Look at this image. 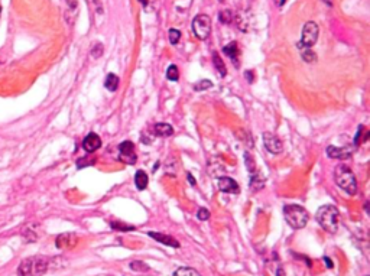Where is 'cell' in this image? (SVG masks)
<instances>
[{"instance_id": "obj_1", "label": "cell", "mask_w": 370, "mask_h": 276, "mask_svg": "<svg viewBox=\"0 0 370 276\" xmlns=\"http://www.w3.org/2000/svg\"><path fill=\"white\" fill-rule=\"evenodd\" d=\"M335 184L338 185L348 196H354L357 193V182L353 171L347 165H338L334 172Z\"/></svg>"}, {"instance_id": "obj_2", "label": "cell", "mask_w": 370, "mask_h": 276, "mask_svg": "<svg viewBox=\"0 0 370 276\" xmlns=\"http://www.w3.org/2000/svg\"><path fill=\"white\" fill-rule=\"evenodd\" d=\"M315 219L324 230L331 233V234H334L338 229L340 214H338V210L334 206H323V207L318 208Z\"/></svg>"}, {"instance_id": "obj_3", "label": "cell", "mask_w": 370, "mask_h": 276, "mask_svg": "<svg viewBox=\"0 0 370 276\" xmlns=\"http://www.w3.org/2000/svg\"><path fill=\"white\" fill-rule=\"evenodd\" d=\"M48 270V260L41 256H34L22 260L19 265V276H42Z\"/></svg>"}, {"instance_id": "obj_4", "label": "cell", "mask_w": 370, "mask_h": 276, "mask_svg": "<svg viewBox=\"0 0 370 276\" xmlns=\"http://www.w3.org/2000/svg\"><path fill=\"white\" fill-rule=\"evenodd\" d=\"M284 216L289 226L295 230L304 229L308 223V213L307 210L301 206H285L284 207Z\"/></svg>"}, {"instance_id": "obj_5", "label": "cell", "mask_w": 370, "mask_h": 276, "mask_svg": "<svg viewBox=\"0 0 370 276\" xmlns=\"http://www.w3.org/2000/svg\"><path fill=\"white\" fill-rule=\"evenodd\" d=\"M193 32L196 35V38L204 41L210 36L211 32V21L207 15H198L193 21Z\"/></svg>"}, {"instance_id": "obj_6", "label": "cell", "mask_w": 370, "mask_h": 276, "mask_svg": "<svg viewBox=\"0 0 370 276\" xmlns=\"http://www.w3.org/2000/svg\"><path fill=\"white\" fill-rule=\"evenodd\" d=\"M318 39V25L315 22H307L302 31L301 42H298V49L311 48Z\"/></svg>"}, {"instance_id": "obj_7", "label": "cell", "mask_w": 370, "mask_h": 276, "mask_svg": "<svg viewBox=\"0 0 370 276\" xmlns=\"http://www.w3.org/2000/svg\"><path fill=\"white\" fill-rule=\"evenodd\" d=\"M119 159L125 162V163H129V165L136 163L138 156H136V152H135V145L130 140L120 143V146H119Z\"/></svg>"}, {"instance_id": "obj_8", "label": "cell", "mask_w": 370, "mask_h": 276, "mask_svg": "<svg viewBox=\"0 0 370 276\" xmlns=\"http://www.w3.org/2000/svg\"><path fill=\"white\" fill-rule=\"evenodd\" d=\"M262 138H263V145H265L266 150H267L269 153H272V155H279V153H282L284 145H282L281 139L278 138L276 135H273V133H270V132H265V133L262 135Z\"/></svg>"}, {"instance_id": "obj_9", "label": "cell", "mask_w": 370, "mask_h": 276, "mask_svg": "<svg viewBox=\"0 0 370 276\" xmlns=\"http://www.w3.org/2000/svg\"><path fill=\"white\" fill-rule=\"evenodd\" d=\"M327 155L331 159H340V161H346L351 156V149L350 148H344V146H328L327 148Z\"/></svg>"}, {"instance_id": "obj_10", "label": "cell", "mask_w": 370, "mask_h": 276, "mask_svg": "<svg viewBox=\"0 0 370 276\" xmlns=\"http://www.w3.org/2000/svg\"><path fill=\"white\" fill-rule=\"evenodd\" d=\"M82 148H84L85 152L92 153V152H96V150L102 148V139L97 133H88L85 136V139L82 140Z\"/></svg>"}, {"instance_id": "obj_11", "label": "cell", "mask_w": 370, "mask_h": 276, "mask_svg": "<svg viewBox=\"0 0 370 276\" xmlns=\"http://www.w3.org/2000/svg\"><path fill=\"white\" fill-rule=\"evenodd\" d=\"M55 243L58 249H72L77 244V236L72 233H64L58 236Z\"/></svg>"}, {"instance_id": "obj_12", "label": "cell", "mask_w": 370, "mask_h": 276, "mask_svg": "<svg viewBox=\"0 0 370 276\" xmlns=\"http://www.w3.org/2000/svg\"><path fill=\"white\" fill-rule=\"evenodd\" d=\"M219 190L221 193H227V194H237L239 193V184L227 176H223L219 179Z\"/></svg>"}, {"instance_id": "obj_13", "label": "cell", "mask_w": 370, "mask_h": 276, "mask_svg": "<svg viewBox=\"0 0 370 276\" xmlns=\"http://www.w3.org/2000/svg\"><path fill=\"white\" fill-rule=\"evenodd\" d=\"M148 236L155 239L156 242L162 243L165 246H169V247H179V242L176 239H173L171 236H166V234H162V233H156V231H149Z\"/></svg>"}, {"instance_id": "obj_14", "label": "cell", "mask_w": 370, "mask_h": 276, "mask_svg": "<svg viewBox=\"0 0 370 276\" xmlns=\"http://www.w3.org/2000/svg\"><path fill=\"white\" fill-rule=\"evenodd\" d=\"M223 52L227 55V57L230 58L231 61L234 62V65L236 67H239V55H240V49H239V45H237V42L236 41H233L230 44H227V45L223 48Z\"/></svg>"}, {"instance_id": "obj_15", "label": "cell", "mask_w": 370, "mask_h": 276, "mask_svg": "<svg viewBox=\"0 0 370 276\" xmlns=\"http://www.w3.org/2000/svg\"><path fill=\"white\" fill-rule=\"evenodd\" d=\"M153 130L158 136H162V138H168V136L173 135V127L168 123H158V125H155Z\"/></svg>"}, {"instance_id": "obj_16", "label": "cell", "mask_w": 370, "mask_h": 276, "mask_svg": "<svg viewBox=\"0 0 370 276\" xmlns=\"http://www.w3.org/2000/svg\"><path fill=\"white\" fill-rule=\"evenodd\" d=\"M263 187H265V178H263V175L262 173H253L252 175V179H250V190L252 191H260V190H263Z\"/></svg>"}, {"instance_id": "obj_17", "label": "cell", "mask_w": 370, "mask_h": 276, "mask_svg": "<svg viewBox=\"0 0 370 276\" xmlns=\"http://www.w3.org/2000/svg\"><path fill=\"white\" fill-rule=\"evenodd\" d=\"M148 181H149V178H148V173L145 171H138L135 175V184H136V188L140 191L148 187Z\"/></svg>"}, {"instance_id": "obj_18", "label": "cell", "mask_w": 370, "mask_h": 276, "mask_svg": "<svg viewBox=\"0 0 370 276\" xmlns=\"http://www.w3.org/2000/svg\"><path fill=\"white\" fill-rule=\"evenodd\" d=\"M104 87L109 90V91H116L117 87H119V77L115 75V74H109L106 77V81H104Z\"/></svg>"}, {"instance_id": "obj_19", "label": "cell", "mask_w": 370, "mask_h": 276, "mask_svg": "<svg viewBox=\"0 0 370 276\" xmlns=\"http://www.w3.org/2000/svg\"><path fill=\"white\" fill-rule=\"evenodd\" d=\"M213 62H214V67H216V69H217V72H219L221 77H224V75L227 74V69H226V65H224L223 59L219 57V54H217V52H214V54H213Z\"/></svg>"}, {"instance_id": "obj_20", "label": "cell", "mask_w": 370, "mask_h": 276, "mask_svg": "<svg viewBox=\"0 0 370 276\" xmlns=\"http://www.w3.org/2000/svg\"><path fill=\"white\" fill-rule=\"evenodd\" d=\"M300 51L302 59L305 62H315L317 61V55H315V52L312 51L311 48H304V49H300Z\"/></svg>"}, {"instance_id": "obj_21", "label": "cell", "mask_w": 370, "mask_h": 276, "mask_svg": "<svg viewBox=\"0 0 370 276\" xmlns=\"http://www.w3.org/2000/svg\"><path fill=\"white\" fill-rule=\"evenodd\" d=\"M173 276H201L196 269H191V267H178L175 272H173Z\"/></svg>"}, {"instance_id": "obj_22", "label": "cell", "mask_w": 370, "mask_h": 276, "mask_svg": "<svg viewBox=\"0 0 370 276\" xmlns=\"http://www.w3.org/2000/svg\"><path fill=\"white\" fill-rule=\"evenodd\" d=\"M166 78L169 81H178L179 78V71L176 68V65H169L166 69Z\"/></svg>"}, {"instance_id": "obj_23", "label": "cell", "mask_w": 370, "mask_h": 276, "mask_svg": "<svg viewBox=\"0 0 370 276\" xmlns=\"http://www.w3.org/2000/svg\"><path fill=\"white\" fill-rule=\"evenodd\" d=\"M220 22L224 23V25H230L231 21H233V13L231 11H221L219 15Z\"/></svg>"}, {"instance_id": "obj_24", "label": "cell", "mask_w": 370, "mask_h": 276, "mask_svg": "<svg viewBox=\"0 0 370 276\" xmlns=\"http://www.w3.org/2000/svg\"><path fill=\"white\" fill-rule=\"evenodd\" d=\"M244 161H246V168H247L250 172H254L256 163H254V158L249 153V152H244Z\"/></svg>"}, {"instance_id": "obj_25", "label": "cell", "mask_w": 370, "mask_h": 276, "mask_svg": "<svg viewBox=\"0 0 370 276\" xmlns=\"http://www.w3.org/2000/svg\"><path fill=\"white\" fill-rule=\"evenodd\" d=\"M130 269L132 270H136V272H148L149 270V267L145 265L143 262H139V260H133L132 263H130Z\"/></svg>"}, {"instance_id": "obj_26", "label": "cell", "mask_w": 370, "mask_h": 276, "mask_svg": "<svg viewBox=\"0 0 370 276\" xmlns=\"http://www.w3.org/2000/svg\"><path fill=\"white\" fill-rule=\"evenodd\" d=\"M210 87H213V82H211V81L201 80L198 84L194 85V90H196V91H204V90H207Z\"/></svg>"}, {"instance_id": "obj_27", "label": "cell", "mask_w": 370, "mask_h": 276, "mask_svg": "<svg viewBox=\"0 0 370 276\" xmlns=\"http://www.w3.org/2000/svg\"><path fill=\"white\" fill-rule=\"evenodd\" d=\"M181 39V32L178 29H169V42L172 45H176Z\"/></svg>"}, {"instance_id": "obj_28", "label": "cell", "mask_w": 370, "mask_h": 276, "mask_svg": "<svg viewBox=\"0 0 370 276\" xmlns=\"http://www.w3.org/2000/svg\"><path fill=\"white\" fill-rule=\"evenodd\" d=\"M110 226H112L113 229H116V230H120V231L133 230V229H135L133 226H126V224H122V223H115V221H113V223H112Z\"/></svg>"}, {"instance_id": "obj_29", "label": "cell", "mask_w": 370, "mask_h": 276, "mask_svg": "<svg viewBox=\"0 0 370 276\" xmlns=\"http://www.w3.org/2000/svg\"><path fill=\"white\" fill-rule=\"evenodd\" d=\"M197 217H198V220H201V221H207L210 219V211H208L207 208H200L198 213H197Z\"/></svg>"}, {"instance_id": "obj_30", "label": "cell", "mask_w": 370, "mask_h": 276, "mask_svg": "<svg viewBox=\"0 0 370 276\" xmlns=\"http://www.w3.org/2000/svg\"><path fill=\"white\" fill-rule=\"evenodd\" d=\"M102 52H103V45H102V44H97L96 46H92L91 49L92 58H100L102 57Z\"/></svg>"}, {"instance_id": "obj_31", "label": "cell", "mask_w": 370, "mask_h": 276, "mask_svg": "<svg viewBox=\"0 0 370 276\" xmlns=\"http://www.w3.org/2000/svg\"><path fill=\"white\" fill-rule=\"evenodd\" d=\"M244 77L247 78V81H249V82H253V81H254L253 72H252V71H246V72H244Z\"/></svg>"}, {"instance_id": "obj_32", "label": "cell", "mask_w": 370, "mask_h": 276, "mask_svg": "<svg viewBox=\"0 0 370 276\" xmlns=\"http://www.w3.org/2000/svg\"><path fill=\"white\" fill-rule=\"evenodd\" d=\"M187 178H188V181H190V184H191V185H196V179L193 178V175H191V173H187Z\"/></svg>"}, {"instance_id": "obj_33", "label": "cell", "mask_w": 370, "mask_h": 276, "mask_svg": "<svg viewBox=\"0 0 370 276\" xmlns=\"http://www.w3.org/2000/svg\"><path fill=\"white\" fill-rule=\"evenodd\" d=\"M324 262H325V263H327V266H328V267H330V269H331V267H333V266H334V265H333V262H331V260H330V259H328V257H324Z\"/></svg>"}, {"instance_id": "obj_34", "label": "cell", "mask_w": 370, "mask_h": 276, "mask_svg": "<svg viewBox=\"0 0 370 276\" xmlns=\"http://www.w3.org/2000/svg\"><path fill=\"white\" fill-rule=\"evenodd\" d=\"M285 2H287V0H275V5H276L278 8H281V6L285 5Z\"/></svg>"}, {"instance_id": "obj_35", "label": "cell", "mask_w": 370, "mask_h": 276, "mask_svg": "<svg viewBox=\"0 0 370 276\" xmlns=\"http://www.w3.org/2000/svg\"><path fill=\"white\" fill-rule=\"evenodd\" d=\"M276 276H285V270L282 267H279L276 270Z\"/></svg>"}, {"instance_id": "obj_36", "label": "cell", "mask_w": 370, "mask_h": 276, "mask_svg": "<svg viewBox=\"0 0 370 276\" xmlns=\"http://www.w3.org/2000/svg\"><path fill=\"white\" fill-rule=\"evenodd\" d=\"M139 2H140L142 5H145V6H146V5H149L152 0H139Z\"/></svg>"}, {"instance_id": "obj_37", "label": "cell", "mask_w": 370, "mask_h": 276, "mask_svg": "<svg viewBox=\"0 0 370 276\" xmlns=\"http://www.w3.org/2000/svg\"><path fill=\"white\" fill-rule=\"evenodd\" d=\"M323 2L324 3H327L328 6H331V5H333V0H323Z\"/></svg>"}, {"instance_id": "obj_38", "label": "cell", "mask_w": 370, "mask_h": 276, "mask_svg": "<svg viewBox=\"0 0 370 276\" xmlns=\"http://www.w3.org/2000/svg\"><path fill=\"white\" fill-rule=\"evenodd\" d=\"M87 2H90V3H97L99 0H87Z\"/></svg>"}, {"instance_id": "obj_39", "label": "cell", "mask_w": 370, "mask_h": 276, "mask_svg": "<svg viewBox=\"0 0 370 276\" xmlns=\"http://www.w3.org/2000/svg\"><path fill=\"white\" fill-rule=\"evenodd\" d=\"M366 276H367V275H366Z\"/></svg>"}]
</instances>
